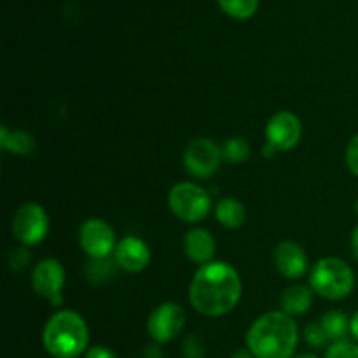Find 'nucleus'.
I'll return each mask as SVG.
<instances>
[{"label": "nucleus", "mask_w": 358, "mask_h": 358, "mask_svg": "<svg viewBox=\"0 0 358 358\" xmlns=\"http://www.w3.org/2000/svg\"><path fill=\"white\" fill-rule=\"evenodd\" d=\"M168 205L177 219L182 222L194 224L206 219V215L212 210V199L208 192L199 185L191 182H182L177 184L168 194Z\"/></svg>", "instance_id": "5"}, {"label": "nucleus", "mask_w": 358, "mask_h": 358, "mask_svg": "<svg viewBox=\"0 0 358 358\" xmlns=\"http://www.w3.org/2000/svg\"><path fill=\"white\" fill-rule=\"evenodd\" d=\"M184 355L187 358H203V345L196 336H189V338H185Z\"/></svg>", "instance_id": "26"}, {"label": "nucleus", "mask_w": 358, "mask_h": 358, "mask_svg": "<svg viewBox=\"0 0 358 358\" xmlns=\"http://www.w3.org/2000/svg\"><path fill=\"white\" fill-rule=\"evenodd\" d=\"M241 278L227 262L212 261L196 271L189 287L192 308L205 317H222L238 306Z\"/></svg>", "instance_id": "1"}, {"label": "nucleus", "mask_w": 358, "mask_h": 358, "mask_svg": "<svg viewBox=\"0 0 358 358\" xmlns=\"http://www.w3.org/2000/svg\"><path fill=\"white\" fill-rule=\"evenodd\" d=\"M49 231V217L37 203H27L16 212L13 220V233L21 243L37 245Z\"/></svg>", "instance_id": "8"}, {"label": "nucleus", "mask_w": 358, "mask_h": 358, "mask_svg": "<svg viewBox=\"0 0 358 358\" xmlns=\"http://www.w3.org/2000/svg\"><path fill=\"white\" fill-rule=\"evenodd\" d=\"M31 285L38 296L45 297L52 306L63 303L62 289L65 285V269L56 259H44L31 273Z\"/></svg>", "instance_id": "10"}, {"label": "nucleus", "mask_w": 358, "mask_h": 358, "mask_svg": "<svg viewBox=\"0 0 358 358\" xmlns=\"http://www.w3.org/2000/svg\"><path fill=\"white\" fill-rule=\"evenodd\" d=\"M304 339H306L308 345H311L313 348H320V346H325L331 341V339L327 338V334H325L322 324L308 325L306 331H304Z\"/></svg>", "instance_id": "23"}, {"label": "nucleus", "mask_w": 358, "mask_h": 358, "mask_svg": "<svg viewBox=\"0 0 358 358\" xmlns=\"http://www.w3.org/2000/svg\"><path fill=\"white\" fill-rule=\"evenodd\" d=\"M233 358H255V357L252 355L250 350H240V352L234 353Z\"/></svg>", "instance_id": "31"}, {"label": "nucleus", "mask_w": 358, "mask_h": 358, "mask_svg": "<svg viewBox=\"0 0 358 358\" xmlns=\"http://www.w3.org/2000/svg\"><path fill=\"white\" fill-rule=\"evenodd\" d=\"M222 149L210 138H196L184 152V164L192 177L210 178L220 166Z\"/></svg>", "instance_id": "7"}, {"label": "nucleus", "mask_w": 358, "mask_h": 358, "mask_svg": "<svg viewBox=\"0 0 358 358\" xmlns=\"http://www.w3.org/2000/svg\"><path fill=\"white\" fill-rule=\"evenodd\" d=\"M0 147L10 154H17V156H27L35 150V140L30 133L21 131H7L6 126H2L0 131Z\"/></svg>", "instance_id": "16"}, {"label": "nucleus", "mask_w": 358, "mask_h": 358, "mask_svg": "<svg viewBox=\"0 0 358 358\" xmlns=\"http://www.w3.org/2000/svg\"><path fill=\"white\" fill-rule=\"evenodd\" d=\"M248 156H250V147H248V143L243 138L233 136V138H229L224 143L222 157L226 161H229V163H243V161L248 159Z\"/></svg>", "instance_id": "21"}, {"label": "nucleus", "mask_w": 358, "mask_h": 358, "mask_svg": "<svg viewBox=\"0 0 358 358\" xmlns=\"http://www.w3.org/2000/svg\"><path fill=\"white\" fill-rule=\"evenodd\" d=\"M117 262L112 261V259H94L93 262H90L87 266V276L93 283H103L107 280H110L115 275V269H117Z\"/></svg>", "instance_id": "20"}, {"label": "nucleus", "mask_w": 358, "mask_h": 358, "mask_svg": "<svg viewBox=\"0 0 358 358\" xmlns=\"http://www.w3.org/2000/svg\"><path fill=\"white\" fill-rule=\"evenodd\" d=\"M325 358H358V345L352 341H336L329 346Z\"/></svg>", "instance_id": "22"}, {"label": "nucleus", "mask_w": 358, "mask_h": 358, "mask_svg": "<svg viewBox=\"0 0 358 358\" xmlns=\"http://www.w3.org/2000/svg\"><path fill=\"white\" fill-rule=\"evenodd\" d=\"M275 266L285 278L297 280L306 275L308 257L294 241H283L275 250Z\"/></svg>", "instance_id": "13"}, {"label": "nucleus", "mask_w": 358, "mask_h": 358, "mask_svg": "<svg viewBox=\"0 0 358 358\" xmlns=\"http://www.w3.org/2000/svg\"><path fill=\"white\" fill-rule=\"evenodd\" d=\"M303 126L299 117L289 110H280L269 119L266 126V138L268 145L262 149V154L271 157L275 152H287L299 143Z\"/></svg>", "instance_id": "6"}, {"label": "nucleus", "mask_w": 358, "mask_h": 358, "mask_svg": "<svg viewBox=\"0 0 358 358\" xmlns=\"http://www.w3.org/2000/svg\"><path fill=\"white\" fill-rule=\"evenodd\" d=\"M355 210H357V213H358V199H357V203H355Z\"/></svg>", "instance_id": "33"}, {"label": "nucleus", "mask_w": 358, "mask_h": 358, "mask_svg": "<svg viewBox=\"0 0 358 358\" xmlns=\"http://www.w3.org/2000/svg\"><path fill=\"white\" fill-rule=\"evenodd\" d=\"M86 358H115L114 352H110L105 346H94L86 352Z\"/></svg>", "instance_id": "27"}, {"label": "nucleus", "mask_w": 358, "mask_h": 358, "mask_svg": "<svg viewBox=\"0 0 358 358\" xmlns=\"http://www.w3.org/2000/svg\"><path fill=\"white\" fill-rule=\"evenodd\" d=\"M28 261H30V254L27 252V248H14L9 255V268L20 271L28 264Z\"/></svg>", "instance_id": "25"}, {"label": "nucleus", "mask_w": 358, "mask_h": 358, "mask_svg": "<svg viewBox=\"0 0 358 358\" xmlns=\"http://www.w3.org/2000/svg\"><path fill=\"white\" fill-rule=\"evenodd\" d=\"M114 261L121 269L128 273H140L149 266L150 250L140 238L128 236L119 241L114 250Z\"/></svg>", "instance_id": "12"}, {"label": "nucleus", "mask_w": 358, "mask_h": 358, "mask_svg": "<svg viewBox=\"0 0 358 358\" xmlns=\"http://www.w3.org/2000/svg\"><path fill=\"white\" fill-rule=\"evenodd\" d=\"M310 285L313 292L331 301L345 299L355 287V275L350 264L343 259L325 257L315 264L310 275Z\"/></svg>", "instance_id": "4"}, {"label": "nucleus", "mask_w": 358, "mask_h": 358, "mask_svg": "<svg viewBox=\"0 0 358 358\" xmlns=\"http://www.w3.org/2000/svg\"><path fill=\"white\" fill-rule=\"evenodd\" d=\"M90 341V331L76 311L63 310L52 315L42 332V345L55 358H77L84 353Z\"/></svg>", "instance_id": "3"}, {"label": "nucleus", "mask_w": 358, "mask_h": 358, "mask_svg": "<svg viewBox=\"0 0 358 358\" xmlns=\"http://www.w3.org/2000/svg\"><path fill=\"white\" fill-rule=\"evenodd\" d=\"M297 339L296 322L283 311L262 315L247 332V346L255 358H292Z\"/></svg>", "instance_id": "2"}, {"label": "nucleus", "mask_w": 358, "mask_h": 358, "mask_svg": "<svg viewBox=\"0 0 358 358\" xmlns=\"http://www.w3.org/2000/svg\"><path fill=\"white\" fill-rule=\"evenodd\" d=\"M346 164H348L350 171L358 177V135L353 136L346 147Z\"/></svg>", "instance_id": "24"}, {"label": "nucleus", "mask_w": 358, "mask_h": 358, "mask_svg": "<svg viewBox=\"0 0 358 358\" xmlns=\"http://www.w3.org/2000/svg\"><path fill=\"white\" fill-rule=\"evenodd\" d=\"M184 325V308L177 303H163L150 313L147 329H149L150 338L159 343V345H163V343L173 341L182 332Z\"/></svg>", "instance_id": "9"}, {"label": "nucleus", "mask_w": 358, "mask_h": 358, "mask_svg": "<svg viewBox=\"0 0 358 358\" xmlns=\"http://www.w3.org/2000/svg\"><path fill=\"white\" fill-rule=\"evenodd\" d=\"M215 217L224 227L236 229V227L243 226L245 219H247V212H245V206L240 201L233 198H226L220 199L219 205H217Z\"/></svg>", "instance_id": "17"}, {"label": "nucleus", "mask_w": 358, "mask_h": 358, "mask_svg": "<svg viewBox=\"0 0 358 358\" xmlns=\"http://www.w3.org/2000/svg\"><path fill=\"white\" fill-rule=\"evenodd\" d=\"M280 304H282L283 313L287 315H303L306 313L308 310L313 304V292L311 289L304 285H294L289 287L285 292L282 294V299H280Z\"/></svg>", "instance_id": "15"}, {"label": "nucleus", "mask_w": 358, "mask_h": 358, "mask_svg": "<svg viewBox=\"0 0 358 358\" xmlns=\"http://www.w3.org/2000/svg\"><path fill=\"white\" fill-rule=\"evenodd\" d=\"M79 241L90 257L107 259L115 247V234L110 224L103 219H90L80 227Z\"/></svg>", "instance_id": "11"}, {"label": "nucleus", "mask_w": 358, "mask_h": 358, "mask_svg": "<svg viewBox=\"0 0 358 358\" xmlns=\"http://www.w3.org/2000/svg\"><path fill=\"white\" fill-rule=\"evenodd\" d=\"M294 358H318V357H315V355H306V353H304V355H297V357H294Z\"/></svg>", "instance_id": "32"}, {"label": "nucleus", "mask_w": 358, "mask_h": 358, "mask_svg": "<svg viewBox=\"0 0 358 358\" xmlns=\"http://www.w3.org/2000/svg\"><path fill=\"white\" fill-rule=\"evenodd\" d=\"M352 250H353V255H355V259L358 261V226H357V229L353 231V236H352Z\"/></svg>", "instance_id": "30"}, {"label": "nucleus", "mask_w": 358, "mask_h": 358, "mask_svg": "<svg viewBox=\"0 0 358 358\" xmlns=\"http://www.w3.org/2000/svg\"><path fill=\"white\" fill-rule=\"evenodd\" d=\"M184 250L185 255H187L192 262L205 266L208 264V262H212L217 250V245L208 231L196 227V229H191L185 234Z\"/></svg>", "instance_id": "14"}, {"label": "nucleus", "mask_w": 358, "mask_h": 358, "mask_svg": "<svg viewBox=\"0 0 358 358\" xmlns=\"http://www.w3.org/2000/svg\"><path fill=\"white\" fill-rule=\"evenodd\" d=\"M322 327L331 341H343L350 331V320L341 311H329L322 318Z\"/></svg>", "instance_id": "18"}, {"label": "nucleus", "mask_w": 358, "mask_h": 358, "mask_svg": "<svg viewBox=\"0 0 358 358\" xmlns=\"http://www.w3.org/2000/svg\"><path fill=\"white\" fill-rule=\"evenodd\" d=\"M350 332H352L353 338L358 341V311L355 315L352 317V320H350Z\"/></svg>", "instance_id": "29"}, {"label": "nucleus", "mask_w": 358, "mask_h": 358, "mask_svg": "<svg viewBox=\"0 0 358 358\" xmlns=\"http://www.w3.org/2000/svg\"><path fill=\"white\" fill-rule=\"evenodd\" d=\"M143 358H163V352L157 346H147L143 352Z\"/></svg>", "instance_id": "28"}, {"label": "nucleus", "mask_w": 358, "mask_h": 358, "mask_svg": "<svg viewBox=\"0 0 358 358\" xmlns=\"http://www.w3.org/2000/svg\"><path fill=\"white\" fill-rule=\"evenodd\" d=\"M219 6L234 20H248L257 13L259 0H219Z\"/></svg>", "instance_id": "19"}]
</instances>
